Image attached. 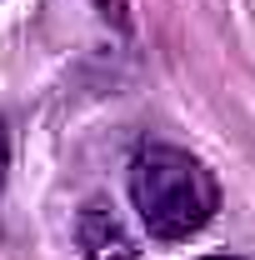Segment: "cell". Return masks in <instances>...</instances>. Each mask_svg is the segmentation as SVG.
Returning a JSON list of instances; mask_svg holds the SVG:
<instances>
[{
  "instance_id": "obj_2",
  "label": "cell",
  "mask_w": 255,
  "mask_h": 260,
  "mask_svg": "<svg viewBox=\"0 0 255 260\" xmlns=\"http://www.w3.org/2000/svg\"><path fill=\"white\" fill-rule=\"evenodd\" d=\"M75 245L85 260H140V245L125 230V220L105 205V200H85L75 215Z\"/></svg>"
},
{
  "instance_id": "obj_4",
  "label": "cell",
  "mask_w": 255,
  "mask_h": 260,
  "mask_svg": "<svg viewBox=\"0 0 255 260\" xmlns=\"http://www.w3.org/2000/svg\"><path fill=\"white\" fill-rule=\"evenodd\" d=\"M5 175H10V135H5V120H0V195H5Z\"/></svg>"
},
{
  "instance_id": "obj_1",
  "label": "cell",
  "mask_w": 255,
  "mask_h": 260,
  "mask_svg": "<svg viewBox=\"0 0 255 260\" xmlns=\"http://www.w3.org/2000/svg\"><path fill=\"white\" fill-rule=\"evenodd\" d=\"M130 200L155 240H190L215 220L220 185L180 145H140L130 155Z\"/></svg>"
},
{
  "instance_id": "obj_3",
  "label": "cell",
  "mask_w": 255,
  "mask_h": 260,
  "mask_svg": "<svg viewBox=\"0 0 255 260\" xmlns=\"http://www.w3.org/2000/svg\"><path fill=\"white\" fill-rule=\"evenodd\" d=\"M100 15L115 20L120 30H130V5H125V0H100Z\"/></svg>"
},
{
  "instance_id": "obj_5",
  "label": "cell",
  "mask_w": 255,
  "mask_h": 260,
  "mask_svg": "<svg viewBox=\"0 0 255 260\" xmlns=\"http://www.w3.org/2000/svg\"><path fill=\"white\" fill-rule=\"evenodd\" d=\"M210 260H240V255H210Z\"/></svg>"
}]
</instances>
